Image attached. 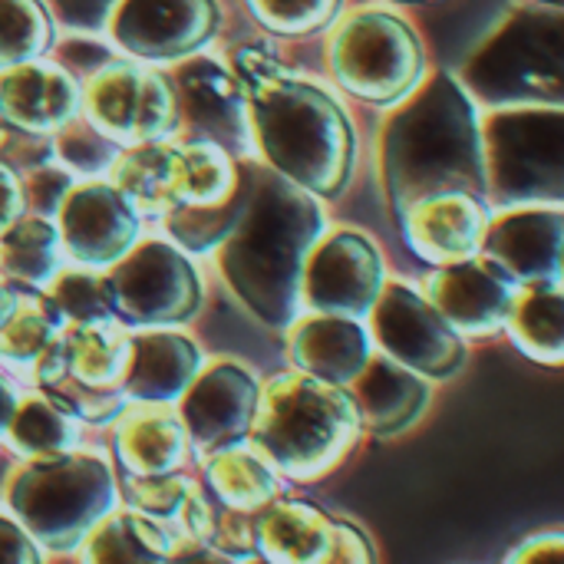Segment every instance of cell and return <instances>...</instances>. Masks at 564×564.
Returning a JSON list of instances; mask_svg holds the SVG:
<instances>
[{
	"label": "cell",
	"mask_w": 564,
	"mask_h": 564,
	"mask_svg": "<svg viewBox=\"0 0 564 564\" xmlns=\"http://www.w3.org/2000/svg\"><path fill=\"white\" fill-rule=\"evenodd\" d=\"M66 264L59 228L53 218L23 215L0 231V274L30 291H46V284Z\"/></svg>",
	"instance_id": "1f68e13d"
},
{
	"label": "cell",
	"mask_w": 564,
	"mask_h": 564,
	"mask_svg": "<svg viewBox=\"0 0 564 564\" xmlns=\"http://www.w3.org/2000/svg\"><path fill=\"white\" fill-rule=\"evenodd\" d=\"M169 73L178 106V139L212 142L238 159H258L248 89L228 59L195 53Z\"/></svg>",
	"instance_id": "5bb4252c"
},
{
	"label": "cell",
	"mask_w": 564,
	"mask_h": 564,
	"mask_svg": "<svg viewBox=\"0 0 564 564\" xmlns=\"http://www.w3.org/2000/svg\"><path fill=\"white\" fill-rule=\"evenodd\" d=\"M0 564H50L43 545L0 506Z\"/></svg>",
	"instance_id": "7bdbcfd3"
},
{
	"label": "cell",
	"mask_w": 564,
	"mask_h": 564,
	"mask_svg": "<svg viewBox=\"0 0 564 564\" xmlns=\"http://www.w3.org/2000/svg\"><path fill=\"white\" fill-rule=\"evenodd\" d=\"M324 564H380V549L360 522L337 516V542Z\"/></svg>",
	"instance_id": "ab89813d"
},
{
	"label": "cell",
	"mask_w": 564,
	"mask_h": 564,
	"mask_svg": "<svg viewBox=\"0 0 564 564\" xmlns=\"http://www.w3.org/2000/svg\"><path fill=\"white\" fill-rule=\"evenodd\" d=\"M506 340L529 364L564 370V281L519 284Z\"/></svg>",
	"instance_id": "f546056e"
},
{
	"label": "cell",
	"mask_w": 564,
	"mask_h": 564,
	"mask_svg": "<svg viewBox=\"0 0 564 564\" xmlns=\"http://www.w3.org/2000/svg\"><path fill=\"white\" fill-rule=\"evenodd\" d=\"M482 109L456 69L433 66L406 102L380 112L373 162L390 221L443 192L489 198Z\"/></svg>",
	"instance_id": "6da1fadb"
},
{
	"label": "cell",
	"mask_w": 564,
	"mask_h": 564,
	"mask_svg": "<svg viewBox=\"0 0 564 564\" xmlns=\"http://www.w3.org/2000/svg\"><path fill=\"white\" fill-rule=\"evenodd\" d=\"M79 116L119 149L178 139V106L172 73L112 53L83 79Z\"/></svg>",
	"instance_id": "8fae6325"
},
{
	"label": "cell",
	"mask_w": 564,
	"mask_h": 564,
	"mask_svg": "<svg viewBox=\"0 0 564 564\" xmlns=\"http://www.w3.org/2000/svg\"><path fill=\"white\" fill-rule=\"evenodd\" d=\"M420 288L469 347L506 337L512 301L519 294V284L482 254L446 268H426Z\"/></svg>",
	"instance_id": "ac0fdd59"
},
{
	"label": "cell",
	"mask_w": 564,
	"mask_h": 564,
	"mask_svg": "<svg viewBox=\"0 0 564 564\" xmlns=\"http://www.w3.org/2000/svg\"><path fill=\"white\" fill-rule=\"evenodd\" d=\"M53 152L56 162L76 178H109L116 159L122 155V149L83 116H73L63 129L53 132Z\"/></svg>",
	"instance_id": "8d00e7d4"
},
{
	"label": "cell",
	"mask_w": 564,
	"mask_h": 564,
	"mask_svg": "<svg viewBox=\"0 0 564 564\" xmlns=\"http://www.w3.org/2000/svg\"><path fill=\"white\" fill-rule=\"evenodd\" d=\"M245 564H268L264 558H258V555H251V558H245Z\"/></svg>",
	"instance_id": "681fc988"
},
{
	"label": "cell",
	"mask_w": 564,
	"mask_h": 564,
	"mask_svg": "<svg viewBox=\"0 0 564 564\" xmlns=\"http://www.w3.org/2000/svg\"><path fill=\"white\" fill-rule=\"evenodd\" d=\"M129 350L132 330L119 321L66 324L50 350L36 360L26 383L59 400L89 426V433H109V426L129 406L122 393Z\"/></svg>",
	"instance_id": "9c48e42d"
},
{
	"label": "cell",
	"mask_w": 564,
	"mask_h": 564,
	"mask_svg": "<svg viewBox=\"0 0 564 564\" xmlns=\"http://www.w3.org/2000/svg\"><path fill=\"white\" fill-rule=\"evenodd\" d=\"M281 337L288 367L337 387H350L377 357L373 334L360 317L304 311Z\"/></svg>",
	"instance_id": "7402d4cb"
},
{
	"label": "cell",
	"mask_w": 564,
	"mask_h": 564,
	"mask_svg": "<svg viewBox=\"0 0 564 564\" xmlns=\"http://www.w3.org/2000/svg\"><path fill=\"white\" fill-rule=\"evenodd\" d=\"M377 354L443 387L469 367V344L430 304L420 281L393 274L367 314Z\"/></svg>",
	"instance_id": "7c38bea8"
},
{
	"label": "cell",
	"mask_w": 564,
	"mask_h": 564,
	"mask_svg": "<svg viewBox=\"0 0 564 564\" xmlns=\"http://www.w3.org/2000/svg\"><path fill=\"white\" fill-rule=\"evenodd\" d=\"M83 83L53 53L0 69V119L53 135L79 116Z\"/></svg>",
	"instance_id": "d4e9b609"
},
{
	"label": "cell",
	"mask_w": 564,
	"mask_h": 564,
	"mask_svg": "<svg viewBox=\"0 0 564 564\" xmlns=\"http://www.w3.org/2000/svg\"><path fill=\"white\" fill-rule=\"evenodd\" d=\"M251 20L281 40L324 36L350 0H245Z\"/></svg>",
	"instance_id": "d590c367"
},
{
	"label": "cell",
	"mask_w": 564,
	"mask_h": 564,
	"mask_svg": "<svg viewBox=\"0 0 564 564\" xmlns=\"http://www.w3.org/2000/svg\"><path fill=\"white\" fill-rule=\"evenodd\" d=\"M79 178L73 172H66L59 162H46L36 165L30 172H23V195H26V215H43V218H56L63 198L69 195V188Z\"/></svg>",
	"instance_id": "74e56055"
},
{
	"label": "cell",
	"mask_w": 564,
	"mask_h": 564,
	"mask_svg": "<svg viewBox=\"0 0 564 564\" xmlns=\"http://www.w3.org/2000/svg\"><path fill=\"white\" fill-rule=\"evenodd\" d=\"M122 506L155 519L175 542L178 552L212 545L218 502L202 486L198 473H175L162 479H122Z\"/></svg>",
	"instance_id": "484cf974"
},
{
	"label": "cell",
	"mask_w": 564,
	"mask_h": 564,
	"mask_svg": "<svg viewBox=\"0 0 564 564\" xmlns=\"http://www.w3.org/2000/svg\"><path fill=\"white\" fill-rule=\"evenodd\" d=\"M0 162L17 169L20 175L36 169V165L56 162L53 135H40V132H30L23 126H13V122L0 119Z\"/></svg>",
	"instance_id": "f35d334b"
},
{
	"label": "cell",
	"mask_w": 564,
	"mask_h": 564,
	"mask_svg": "<svg viewBox=\"0 0 564 564\" xmlns=\"http://www.w3.org/2000/svg\"><path fill=\"white\" fill-rule=\"evenodd\" d=\"M261 383L264 377L241 357L215 354L205 360L202 373L178 400V413L185 420L198 463L251 436Z\"/></svg>",
	"instance_id": "e0dca14e"
},
{
	"label": "cell",
	"mask_w": 564,
	"mask_h": 564,
	"mask_svg": "<svg viewBox=\"0 0 564 564\" xmlns=\"http://www.w3.org/2000/svg\"><path fill=\"white\" fill-rule=\"evenodd\" d=\"M106 274L116 291V321L129 330L192 327L208 301L198 258L159 231H149Z\"/></svg>",
	"instance_id": "30bf717a"
},
{
	"label": "cell",
	"mask_w": 564,
	"mask_h": 564,
	"mask_svg": "<svg viewBox=\"0 0 564 564\" xmlns=\"http://www.w3.org/2000/svg\"><path fill=\"white\" fill-rule=\"evenodd\" d=\"M324 69L354 106L390 112L430 79L433 56L406 7L364 0L350 3L324 33Z\"/></svg>",
	"instance_id": "8992f818"
},
{
	"label": "cell",
	"mask_w": 564,
	"mask_h": 564,
	"mask_svg": "<svg viewBox=\"0 0 564 564\" xmlns=\"http://www.w3.org/2000/svg\"><path fill=\"white\" fill-rule=\"evenodd\" d=\"M535 3H549V7H564V0H535Z\"/></svg>",
	"instance_id": "c3c4849f"
},
{
	"label": "cell",
	"mask_w": 564,
	"mask_h": 564,
	"mask_svg": "<svg viewBox=\"0 0 564 564\" xmlns=\"http://www.w3.org/2000/svg\"><path fill=\"white\" fill-rule=\"evenodd\" d=\"M258 162L337 205L357 182L364 142L354 102L327 79L284 66L245 86Z\"/></svg>",
	"instance_id": "3957f363"
},
{
	"label": "cell",
	"mask_w": 564,
	"mask_h": 564,
	"mask_svg": "<svg viewBox=\"0 0 564 564\" xmlns=\"http://www.w3.org/2000/svg\"><path fill=\"white\" fill-rule=\"evenodd\" d=\"M330 221L327 202L258 162L238 225L208 258L215 278L261 327L284 334L304 314V268Z\"/></svg>",
	"instance_id": "7a4b0ae2"
},
{
	"label": "cell",
	"mask_w": 564,
	"mask_h": 564,
	"mask_svg": "<svg viewBox=\"0 0 564 564\" xmlns=\"http://www.w3.org/2000/svg\"><path fill=\"white\" fill-rule=\"evenodd\" d=\"M347 390L357 400L367 440L393 443L423 426V420L436 406L440 387L413 373L410 367L377 354Z\"/></svg>",
	"instance_id": "603a6c76"
},
{
	"label": "cell",
	"mask_w": 564,
	"mask_h": 564,
	"mask_svg": "<svg viewBox=\"0 0 564 564\" xmlns=\"http://www.w3.org/2000/svg\"><path fill=\"white\" fill-rule=\"evenodd\" d=\"M89 443V426L73 416L59 400L30 387L3 443V453L13 463H40L76 453Z\"/></svg>",
	"instance_id": "f1b7e54d"
},
{
	"label": "cell",
	"mask_w": 564,
	"mask_h": 564,
	"mask_svg": "<svg viewBox=\"0 0 564 564\" xmlns=\"http://www.w3.org/2000/svg\"><path fill=\"white\" fill-rule=\"evenodd\" d=\"M178 555L172 535L149 516L119 506L79 545V564H169Z\"/></svg>",
	"instance_id": "4dcf8cb0"
},
{
	"label": "cell",
	"mask_w": 564,
	"mask_h": 564,
	"mask_svg": "<svg viewBox=\"0 0 564 564\" xmlns=\"http://www.w3.org/2000/svg\"><path fill=\"white\" fill-rule=\"evenodd\" d=\"M195 473L221 509L251 516V519L264 512L271 502H278L281 496L294 492V486L248 440L205 456L195 466Z\"/></svg>",
	"instance_id": "83f0119b"
},
{
	"label": "cell",
	"mask_w": 564,
	"mask_h": 564,
	"mask_svg": "<svg viewBox=\"0 0 564 564\" xmlns=\"http://www.w3.org/2000/svg\"><path fill=\"white\" fill-rule=\"evenodd\" d=\"M337 542V516L294 492L254 516V555L268 564H324Z\"/></svg>",
	"instance_id": "4316f807"
},
{
	"label": "cell",
	"mask_w": 564,
	"mask_h": 564,
	"mask_svg": "<svg viewBox=\"0 0 564 564\" xmlns=\"http://www.w3.org/2000/svg\"><path fill=\"white\" fill-rule=\"evenodd\" d=\"M0 506L50 558H76L89 532L122 506L109 446L86 443L56 459L13 463L0 486Z\"/></svg>",
	"instance_id": "5b68a950"
},
{
	"label": "cell",
	"mask_w": 564,
	"mask_h": 564,
	"mask_svg": "<svg viewBox=\"0 0 564 564\" xmlns=\"http://www.w3.org/2000/svg\"><path fill=\"white\" fill-rule=\"evenodd\" d=\"M492 205L473 192H443L393 218L403 248L426 268H446L482 254Z\"/></svg>",
	"instance_id": "d6986e66"
},
{
	"label": "cell",
	"mask_w": 564,
	"mask_h": 564,
	"mask_svg": "<svg viewBox=\"0 0 564 564\" xmlns=\"http://www.w3.org/2000/svg\"><path fill=\"white\" fill-rule=\"evenodd\" d=\"M50 301L59 307L66 324H102L116 321V291L106 271L63 264L59 274L46 284Z\"/></svg>",
	"instance_id": "e575fe53"
},
{
	"label": "cell",
	"mask_w": 564,
	"mask_h": 564,
	"mask_svg": "<svg viewBox=\"0 0 564 564\" xmlns=\"http://www.w3.org/2000/svg\"><path fill=\"white\" fill-rule=\"evenodd\" d=\"M56 26L46 0H0V69L50 56Z\"/></svg>",
	"instance_id": "836d02e7"
},
{
	"label": "cell",
	"mask_w": 564,
	"mask_h": 564,
	"mask_svg": "<svg viewBox=\"0 0 564 564\" xmlns=\"http://www.w3.org/2000/svg\"><path fill=\"white\" fill-rule=\"evenodd\" d=\"M456 73L482 106L564 102V7L512 3Z\"/></svg>",
	"instance_id": "52a82bcc"
},
{
	"label": "cell",
	"mask_w": 564,
	"mask_h": 564,
	"mask_svg": "<svg viewBox=\"0 0 564 564\" xmlns=\"http://www.w3.org/2000/svg\"><path fill=\"white\" fill-rule=\"evenodd\" d=\"M26 390H30V383L0 364V449L7 443L10 423H13V416H17V410H20V403L26 397Z\"/></svg>",
	"instance_id": "f6af8a7d"
},
{
	"label": "cell",
	"mask_w": 564,
	"mask_h": 564,
	"mask_svg": "<svg viewBox=\"0 0 564 564\" xmlns=\"http://www.w3.org/2000/svg\"><path fill=\"white\" fill-rule=\"evenodd\" d=\"M562 281H564V268H562Z\"/></svg>",
	"instance_id": "f907efd6"
},
{
	"label": "cell",
	"mask_w": 564,
	"mask_h": 564,
	"mask_svg": "<svg viewBox=\"0 0 564 564\" xmlns=\"http://www.w3.org/2000/svg\"><path fill=\"white\" fill-rule=\"evenodd\" d=\"M53 221L66 261L96 271L119 264L149 235L145 218L112 178H79Z\"/></svg>",
	"instance_id": "2e32d148"
},
{
	"label": "cell",
	"mask_w": 564,
	"mask_h": 564,
	"mask_svg": "<svg viewBox=\"0 0 564 564\" xmlns=\"http://www.w3.org/2000/svg\"><path fill=\"white\" fill-rule=\"evenodd\" d=\"M499 564H564V525L525 535L502 555Z\"/></svg>",
	"instance_id": "60d3db41"
},
{
	"label": "cell",
	"mask_w": 564,
	"mask_h": 564,
	"mask_svg": "<svg viewBox=\"0 0 564 564\" xmlns=\"http://www.w3.org/2000/svg\"><path fill=\"white\" fill-rule=\"evenodd\" d=\"M489 205H564V102L482 109Z\"/></svg>",
	"instance_id": "ba28073f"
},
{
	"label": "cell",
	"mask_w": 564,
	"mask_h": 564,
	"mask_svg": "<svg viewBox=\"0 0 564 564\" xmlns=\"http://www.w3.org/2000/svg\"><path fill=\"white\" fill-rule=\"evenodd\" d=\"M208 360V350L188 327H149L132 330L129 370L122 393L129 403H169L178 406Z\"/></svg>",
	"instance_id": "cb8c5ba5"
},
{
	"label": "cell",
	"mask_w": 564,
	"mask_h": 564,
	"mask_svg": "<svg viewBox=\"0 0 564 564\" xmlns=\"http://www.w3.org/2000/svg\"><path fill=\"white\" fill-rule=\"evenodd\" d=\"M390 278L393 268L373 231L347 221H330L307 258L301 307L314 314H344L367 321Z\"/></svg>",
	"instance_id": "4fadbf2b"
},
{
	"label": "cell",
	"mask_w": 564,
	"mask_h": 564,
	"mask_svg": "<svg viewBox=\"0 0 564 564\" xmlns=\"http://www.w3.org/2000/svg\"><path fill=\"white\" fill-rule=\"evenodd\" d=\"M390 3H400V7H430V3H443V0H390Z\"/></svg>",
	"instance_id": "7dc6e473"
},
{
	"label": "cell",
	"mask_w": 564,
	"mask_h": 564,
	"mask_svg": "<svg viewBox=\"0 0 564 564\" xmlns=\"http://www.w3.org/2000/svg\"><path fill=\"white\" fill-rule=\"evenodd\" d=\"M221 23V0H119L102 33L122 56L152 66H175L205 53Z\"/></svg>",
	"instance_id": "9a60e30c"
},
{
	"label": "cell",
	"mask_w": 564,
	"mask_h": 564,
	"mask_svg": "<svg viewBox=\"0 0 564 564\" xmlns=\"http://www.w3.org/2000/svg\"><path fill=\"white\" fill-rule=\"evenodd\" d=\"M169 564H245V558H235L228 552H218L215 545H198V549L178 552Z\"/></svg>",
	"instance_id": "bcb514c9"
},
{
	"label": "cell",
	"mask_w": 564,
	"mask_h": 564,
	"mask_svg": "<svg viewBox=\"0 0 564 564\" xmlns=\"http://www.w3.org/2000/svg\"><path fill=\"white\" fill-rule=\"evenodd\" d=\"M119 0H46L50 13L73 33H99Z\"/></svg>",
	"instance_id": "b9f144b4"
},
{
	"label": "cell",
	"mask_w": 564,
	"mask_h": 564,
	"mask_svg": "<svg viewBox=\"0 0 564 564\" xmlns=\"http://www.w3.org/2000/svg\"><path fill=\"white\" fill-rule=\"evenodd\" d=\"M248 443L294 486H321L367 443L357 400L347 387L284 367L261 383Z\"/></svg>",
	"instance_id": "277c9868"
},
{
	"label": "cell",
	"mask_w": 564,
	"mask_h": 564,
	"mask_svg": "<svg viewBox=\"0 0 564 564\" xmlns=\"http://www.w3.org/2000/svg\"><path fill=\"white\" fill-rule=\"evenodd\" d=\"M66 317L50 301L46 291L20 288L17 307L0 324V364L17 377L30 380L36 360L50 350V344L63 334Z\"/></svg>",
	"instance_id": "d6a6232c"
},
{
	"label": "cell",
	"mask_w": 564,
	"mask_h": 564,
	"mask_svg": "<svg viewBox=\"0 0 564 564\" xmlns=\"http://www.w3.org/2000/svg\"><path fill=\"white\" fill-rule=\"evenodd\" d=\"M482 258L502 268L516 284L562 281L564 205L492 208Z\"/></svg>",
	"instance_id": "ffe728a7"
},
{
	"label": "cell",
	"mask_w": 564,
	"mask_h": 564,
	"mask_svg": "<svg viewBox=\"0 0 564 564\" xmlns=\"http://www.w3.org/2000/svg\"><path fill=\"white\" fill-rule=\"evenodd\" d=\"M26 215V195H23V175L0 162V231L10 228L17 218Z\"/></svg>",
	"instance_id": "ee69618b"
},
{
	"label": "cell",
	"mask_w": 564,
	"mask_h": 564,
	"mask_svg": "<svg viewBox=\"0 0 564 564\" xmlns=\"http://www.w3.org/2000/svg\"><path fill=\"white\" fill-rule=\"evenodd\" d=\"M109 453L122 479H162L198 466L178 406L129 403L109 426Z\"/></svg>",
	"instance_id": "44dd1931"
}]
</instances>
